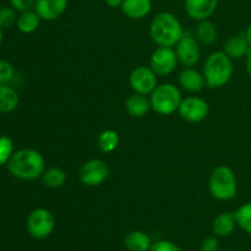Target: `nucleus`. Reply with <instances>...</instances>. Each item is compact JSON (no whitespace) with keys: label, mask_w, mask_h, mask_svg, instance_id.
Instances as JSON below:
<instances>
[{"label":"nucleus","mask_w":251,"mask_h":251,"mask_svg":"<svg viewBox=\"0 0 251 251\" xmlns=\"http://www.w3.org/2000/svg\"><path fill=\"white\" fill-rule=\"evenodd\" d=\"M179 85L188 92L196 93L205 88L206 81L203 74L194 68H185L178 76Z\"/></svg>","instance_id":"4468645a"},{"label":"nucleus","mask_w":251,"mask_h":251,"mask_svg":"<svg viewBox=\"0 0 251 251\" xmlns=\"http://www.w3.org/2000/svg\"><path fill=\"white\" fill-rule=\"evenodd\" d=\"M149 251H181L180 248L168 240H158L153 243Z\"/></svg>","instance_id":"c85d7f7f"},{"label":"nucleus","mask_w":251,"mask_h":251,"mask_svg":"<svg viewBox=\"0 0 251 251\" xmlns=\"http://www.w3.org/2000/svg\"><path fill=\"white\" fill-rule=\"evenodd\" d=\"M124 244L129 251H149L151 248V238L141 230H132L124 238Z\"/></svg>","instance_id":"6ab92c4d"},{"label":"nucleus","mask_w":251,"mask_h":251,"mask_svg":"<svg viewBox=\"0 0 251 251\" xmlns=\"http://www.w3.org/2000/svg\"><path fill=\"white\" fill-rule=\"evenodd\" d=\"M1 42H2V28L0 27V43H1Z\"/></svg>","instance_id":"f704fd0d"},{"label":"nucleus","mask_w":251,"mask_h":251,"mask_svg":"<svg viewBox=\"0 0 251 251\" xmlns=\"http://www.w3.org/2000/svg\"><path fill=\"white\" fill-rule=\"evenodd\" d=\"M129 82L132 91L140 95H151L154 88L158 86L157 75L151 68L147 66H137L130 73Z\"/></svg>","instance_id":"9b49d317"},{"label":"nucleus","mask_w":251,"mask_h":251,"mask_svg":"<svg viewBox=\"0 0 251 251\" xmlns=\"http://www.w3.org/2000/svg\"><path fill=\"white\" fill-rule=\"evenodd\" d=\"M109 168L102 159H90L78 171V180L88 188H96L104 183L109 176Z\"/></svg>","instance_id":"6e6552de"},{"label":"nucleus","mask_w":251,"mask_h":251,"mask_svg":"<svg viewBox=\"0 0 251 251\" xmlns=\"http://www.w3.org/2000/svg\"><path fill=\"white\" fill-rule=\"evenodd\" d=\"M237 226L234 212H225L218 215L212 223V230L217 237H228Z\"/></svg>","instance_id":"a211bd4d"},{"label":"nucleus","mask_w":251,"mask_h":251,"mask_svg":"<svg viewBox=\"0 0 251 251\" xmlns=\"http://www.w3.org/2000/svg\"><path fill=\"white\" fill-rule=\"evenodd\" d=\"M6 166L9 173L21 180L38 179L46 171L44 157L33 149H22L14 152Z\"/></svg>","instance_id":"f257e3e1"},{"label":"nucleus","mask_w":251,"mask_h":251,"mask_svg":"<svg viewBox=\"0 0 251 251\" xmlns=\"http://www.w3.org/2000/svg\"><path fill=\"white\" fill-rule=\"evenodd\" d=\"M245 65H247V71L248 74L251 76V48L248 51L247 56H245Z\"/></svg>","instance_id":"2f4dec72"},{"label":"nucleus","mask_w":251,"mask_h":251,"mask_svg":"<svg viewBox=\"0 0 251 251\" xmlns=\"http://www.w3.org/2000/svg\"><path fill=\"white\" fill-rule=\"evenodd\" d=\"M220 250V242L217 238L208 237L202 240L200 247V251H218Z\"/></svg>","instance_id":"7c9ffc66"},{"label":"nucleus","mask_w":251,"mask_h":251,"mask_svg":"<svg viewBox=\"0 0 251 251\" xmlns=\"http://www.w3.org/2000/svg\"><path fill=\"white\" fill-rule=\"evenodd\" d=\"M19 93L12 87L0 85V113H11L19 105Z\"/></svg>","instance_id":"412c9836"},{"label":"nucleus","mask_w":251,"mask_h":251,"mask_svg":"<svg viewBox=\"0 0 251 251\" xmlns=\"http://www.w3.org/2000/svg\"><path fill=\"white\" fill-rule=\"evenodd\" d=\"M123 1H124V0H105V2H107L108 6L113 7V9H114V7L122 6Z\"/></svg>","instance_id":"473e14b6"},{"label":"nucleus","mask_w":251,"mask_h":251,"mask_svg":"<svg viewBox=\"0 0 251 251\" xmlns=\"http://www.w3.org/2000/svg\"><path fill=\"white\" fill-rule=\"evenodd\" d=\"M249 49V42H248L245 34L243 33L230 37V38L225 43V49H223V51H225L230 59L237 60V59H242L244 58V56H247Z\"/></svg>","instance_id":"dca6fc26"},{"label":"nucleus","mask_w":251,"mask_h":251,"mask_svg":"<svg viewBox=\"0 0 251 251\" xmlns=\"http://www.w3.org/2000/svg\"><path fill=\"white\" fill-rule=\"evenodd\" d=\"M225 251H232V250H225Z\"/></svg>","instance_id":"c9c22d12"},{"label":"nucleus","mask_w":251,"mask_h":251,"mask_svg":"<svg viewBox=\"0 0 251 251\" xmlns=\"http://www.w3.org/2000/svg\"><path fill=\"white\" fill-rule=\"evenodd\" d=\"M195 36L200 44L211 46L217 39V28L210 20H202V21H199L198 26H196Z\"/></svg>","instance_id":"5701e85b"},{"label":"nucleus","mask_w":251,"mask_h":251,"mask_svg":"<svg viewBox=\"0 0 251 251\" xmlns=\"http://www.w3.org/2000/svg\"><path fill=\"white\" fill-rule=\"evenodd\" d=\"M68 0H36L33 10L44 21H54L65 12Z\"/></svg>","instance_id":"ddd939ff"},{"label":"nucleus","mask_w":251,"mask_h":251,"mask_svg":"<svg viewBox=\"0 0 251 251\" xmlns=\"http://www.w3.org/2000/svg\"><path fill=\"white\" fill-rule=\"evenodd\" d=\"M181 119L188 123H200L207 118L210 113V105L203 98L191 96L181 100L178 109Z\"/></svg>","instance_id":"1a4fd4ad"},{"label":"nucleus","mask_w":251,"mask_h":251,"mask_svg":"<svg viewBox=\"0 0 251 251\" xmlns=\"http://www.w3.org/2000/svg\"><path fill=\"white\" fill-rule=\"evenodd\" d=\"M10 4L16 11L24 12L32 10V7H34V4H36V0H10Z\"/></svg>","instance_id":"c756f323"},{"label":"nucleus","mask_w":251,"mask_h":251,"mask_svg":"<svg viewBox=\"0 0 251 251\" xmlns=\"http://www.w3.org/2000/svg\"><path fill=\"white\" fill-rule=\"evenodd\" d=\"M14 154V142L10 137L0 136V166L7 164Z\"/></svg>","instance_id":"a878e982"},{"label":"nucleus","mask_w":251,"mask_h":251,"mask_svg":"<svg viewBox=\"0 0 251 251\" xmlns=\"http://www.w3.org/2000/svg\"><path fill=\"white\" fill-rule=\"evenodd\" d=\"M119 135L114 130H104L97 137V146L103 153H110L119 146Z\"/></svg>","instance_id":"b1692460"},{"label":"nucleus","mask_w":251,"mask_h":251,"mask_svg":"<svg viewBox=\"0 0 251 251\" xmlns=\"http://www.w3.org/2000/svg\"><path fill=\"white\" fill-rule=\"evenodd\" d=\"M244 34H245V37H247L248 42H249V46H250V48H251V22L249 24V26H248L247 31H245Z\"/></svg>","instance_id":"72a5a7b5"},{"label":"nucleus","mask_w":251,"mask_h":251,"mask_svg":"<svg viewBox=\"0 0 251 251\" xmlns=\"http://www.w3.org/2000/svg\"><path fill=\"white\" fill-rule=\"evenodd\" d=\"M66 180H68V176H66L65 171L59 167H50V168L46 169L42 176V181H43L44 186L49 189L61 188L65 185Z\"/></svg>","instance_id":"4be33fe9"},{"label":"nucleus","mask_w":251,"mask_h":251,"mask_svg":"<svg viewBox=\"0 0 251 251\" xmlns=\"http://www.w3.org/2000/svg\"><path fill=\"white\" fill-rule=\"evenodd\" d=\"M237 225L244 230L245 233L251 235V202H247L238 207L234 212Z\"/></svg>","instance_id":"393cba45"},{"label":"nucleus","mask_w":251,"mask_h":251,"mask_svg":"<svg viewBox=\"0 0 251 251\" xmlns=\"http://www.w3.org/2000/svg\"><path fill=\"white\" fill-rule=\"evenodd\" d=\"M151 109L159 115H172L178 112L181 100V93L173 83H162L150 95Z\"/></svg>","instance_id":"39448f33"},{"label":"nucleus","mask_w":251,"mask_h":251,"mask_svg":"<svg viewBox=\"0 0 251 251\" xmlns=\"http://www.w3.org/2000/svg\"><path fill=\"white\" fill-rule=\"evenodd\" d=\"M16 10L14 7H0V27L7 28L16 24Z\"/></svg>","instance_id":"bb28decb"},{"label":"nucleus","mask_w":251,"mask_h":251,"mask_svg":"<svg viewBox=\"0 0 251 251\" xmlns=\"http://www.w3.org/2000/svg\"><path fill=\"white\" fill-rule=\"evenodd\" d=\"M208 190L218 201H229L237 196L238 181L235 173L227 166H218L208 179Z\"/></svg>","instance_id":"20e7f679"},{"label":"nucleus","mask_w":251,"mask_h":251,"mask_svg":"<svg viewBox=\"0 0 251 251\" xmlns=\"http://www.w3.org/2000/svg\"><path fill=\"white\" fill-rule=\"evenodd\" d=\"M41 21L42 19L34 10H28V11H24L19 15L16 20V26L20 32L28 34L33 33L38 28Z\"/></svg>","instance_id":"aec40b11"},{"label":"nucleus","mask_w":251,"mask_h":251,"mask_svg":"<svg viewBox=\"0 0 251 251\" xmlns=\"http://www.w3.org/2000/svg\"><path fill=\"white\" fill-rule=\"evenodd\" d=\"M26 227L29 235L36 239H46L55 228V218L47 208H36L27 217Z\"/></svg>","instance_id":"423d86ee"},{"label":"nucleus","mask_w":251,"mask_h":251,"mask_svg":"<svg viewBox=\"0 0 251 251\" xmlns=\"http://www.w3.org/2000/svg\"><path fill=\"white\" fill-rule=\"evenodd\" d=\"M220 0H185L184 7L190 19L195 21L208 20L218 6Z\"/></svg>","instance_id":"f8f14e48"},{"label":"nucleus","mask_w":251,"mask_h":251,"mask_svg":"<svg viewBox=\"0 0 251 251\" xmlns=\"http://www.w3.org/2000/svg\"><path fill=\"white\" fill-rule=\"evenodd\" d=\"M233 73V59H230L223 50H218L207 56L202 74L208 88H221L225 87L232 80Z\"/></svg>","instance_id":"7ed1b4c3"},{"label":"nucleus","mask_w":251,"mask_h":251,"mask_svg":"<svg viewBox=\"0 0 251 251\" xmlns=\"http://www.w3.org/2000/svg\"><path fill=\"white\" fill-rule=\"evenodd\" d=\"M14 66L6 60H0V85H6L14 77Z\"/></svg>","instance_id":"cd10ccee"},{"label":"nucleus","mask_w":251,"mask_h":251,"mask_svg":"<svg viewBox=\"0 0 251 251\" xmlns=\"http://www.w3.org/2000/svg\"><path fill=\"white\" fill-rule=\"evenodd\" d=\"M176 54L178 61L185 68H193L201 59L200 42L190 32H184L180 41L176 44Z\"/></svg>","instance_id":"0eeeda50"},{"label":"nucleus","mask_w":251,"mask_h":251,"mask_svg":"<svg viewBox=\"0 0 251 251\" xmlns=\"http://www.w3.org/2000/svg\"><path fill=\"white\" fill-rule=\"evenodd\" d=\"M125 109L132 118H142L151 109V100L147 96L134 93L125 102Z\"/></svg>","instance_id":"f3484780"},{"label":"nucleus","mask_w":251,"mask_h":251,"mask_svg":"<svg viewBox=\"0 0 251 251\" xmlns=\"http://www.w3.org/2000/svg\"><path fill=\"white\" fill-rule=\"evenodd\" d=\"M123 14L131 20H141L152 10L151 0H124L120 6Z\"/></svg>","instance_id":"2eb2a0df"},{"label":"nucleus","mask_w":251,"mask_h":251,"mask_svg":"<svg viewBox=\"0 0 251 251\" xmlns=\"http://www.w3.org/2000/svg\"><path fill=\"white\" fill-rule=\"evenodd\" d=\"M178 64L176 50L169 47H158L150 58V68L157 76H167L173 73Z\"/></svg>","instance_id":"9d476101"},{"label":"nucleus","mask_w":251,"mask_h":251,"mask_svg":"<svg viewBox=\"0 0 251 251\" xmlns=\"http://www.w3.org/2000/svg\"><path fill=\"white\" fill-rule=\"evenodd\" d=\"M184 34L183 26L174 14L158 12L150 25V36L158 47L173 48Z\"/></svg>","instance_id":"f03ea898"}]
</instances>
